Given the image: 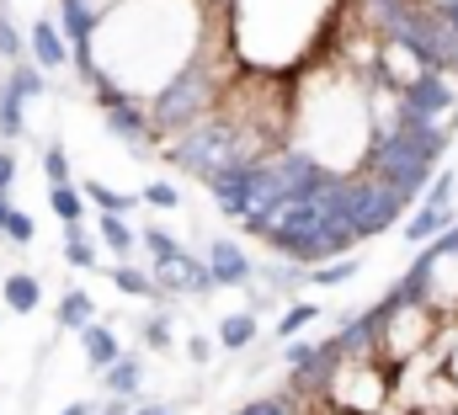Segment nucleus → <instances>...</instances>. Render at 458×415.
Here are the masks:
<instances>
[{
  "mask_svg": "<svg viewBox=\"0 0 458 415\" xmlns=\"http://www.w3.org/2000/svg\"><path fill=\"white\" fill-rule=\"evenodd\" d=\"M219 38L225 27L214 21V0H117L75 48V70H102L128 97L149 102Z\"/></svg>",
  "mask_w": 458,
  "mask_h": 415,
  "instance_id": "1",
  "label": "nucleus"
},
{
  "mask_svg": "<svg viewBox=\"0 0 458 415\" xmlns=\"http://www.w3.org/2000/svg\"><path fill=\"white\" fill-rule=\"evenodd\" d=\"M378 309V357L400 373L411 357H421L432 341H437V325H443V314L432 309L427 299H411L400 283L373 304Z\"/></svg>",
  "mask_w": 458,
  "mask_h": 415,
  "instance_id": "2",
  "label": "nucleus"
},
{
  "mask_svg": "<svg viewBox=\"0 0 458 415\" xmlns=\"http://www.w3.org/2000/svg\"><path fill=\"white\" fill-rule=\"evenodd\" d=\"M320 400H331L336 411L352 415H384L394 400V368L384 357H336Z\"/></svg>",
  "mask_w": 458,
  "mask_h": 415,
  "instance_id": "3",
  "label": "nucleus"
},
{
  "mask_svg": "<svg viewBox=\"0 0 458 415\" xmlns=\"http://www.w3.org/2000/svg\"><path fill=\"white\" fill-rule=\"evenodd\" d=\"M43 91H48V80H43V70L32 59L5 64V75H0V144H21L27 139V106Z\"/></svg>",
  "mask_w": 458,
  "mask_h": 415,
  "instance_id": "4",
  "label": "nucleus"
},
{
  "mask_svg": "<svg viewBox=\"0 0 458 415\" xmlns=\"http://www.w3.org/2000/svg\"><path fill=\"white\" fill-rule=\"evenodd\" d=\"M149 272H155V283H160V293H165V299H198V293H214L208 261H203V256H192L187 245H176L171 256H155V261H149Z\"/></svg>",
  "mask_w": 458,
  "mask_h": 415,
  "instance_id": "5",
  "label": "nucleus"
},
{
  "mask_svg": "<svg viewBox=\"0 0 458 415\" xmlns=\"http://www.w3.org/2000/svg\"><path fill=\"white\" fill-rule=\"evenodd\" d=\"M437 64L411 43V38H378V80H389V86H400V91H411L421 75H432Z\"/></svg>",
  "mask_w": 458,
  "mask_h": 415,
  "instance_id": "6",
  "label": "nucleus"
},
{
  "mask_svg": "<svg viewBox=\"0 0 458 415\" xmlns=\"http://www.w3.org/2000/svg\"><path fill=\"white\" fill-rule=\"evenodd\" d=\"M27 59H32L43 75L70 70V64H75V43L64 38V27H59L54 16H38V21L27 27Z\"/></svg>",
  "mask_w": 458,
  "mask_h": 415,
  "instance_id": "7",
  "label": "nucleus"
},
{
  "mask_svg": "<svg viewBox=\"0 0 458 415\" xmlns=\"http://www.w3.org/2000/svg\"><path fill=\"white\" fill-rule=\"evenodd\" d=\"M203 261H208V277H214V288H250V277H256V261H250V250L240 245V240H208V250H203Z\"/></svg>",
  "mask_w": 458,
  "mask_h": 415,
  "instance_id": "8",
  "label": "nucleus"
},
{
  "mask_svg": "<svg viewBox=\"0 0 458 415\" xmlns=\"http://www.w3.org/2000/svg\"><path fill=\"white\" fill-rule=\"evenodd\" d=\"M458 224V208H437V203H421L411 218H405V229H400V240L405 245H432L437 234H448Z\"/></svg>",
  "mask_w": 458,
  "mask_h": 415,
  "instance_id": "9",
  "label": "nucleus"
},
{
  "mask_svg": "<svg viewBox=\"0 0 458 415\" xmlns=\"http://www.w3.org/2000/svg\"><path fill=\"white\" fill-rule=\"evenodd\" d=\"M75 335H81V357H86V368H91V373L113 368L117 357H123V341H117V330H113V325H102V319L81 325Z\"/></svg>",
  "mask_w": 458,
  "mask_h": 415,
  "instance_id": "10",
  "label": "nucleus"
},
{
  "mask_svg": "<svg viewBox=\"0 0 458 415\" xmlns=\"http://www.w3.org/2000/svg\"><path fill=\"white\" fill-rule=\"evenodd\" d=\"M0 299H5V309L16 314V319H27V314L43 309V277L38 272H5Z\"/></svg>",
  "mask_w": 458,
  "mask_h": 415,
  "instance_id": "11",
  "label": "nucleus"
},
{
  "mask_svg": "<svg viewBox=\"0 0 458 415\" xmlns=\"http://www.w3.org/2000/svg\"><path fill=\"white\" fill-rule=\"evenodd\" d=\"M117 5V0H59V27H64V38L81 48L86 38H91V27H97V16Z\"/></svg>",
  "mask_w": 458,
  "mask_h": 415,
  "instance_id": "12",
  "label": "nucleus"
},
{
  "mask_svg": "<svg viewBox=\"0 0 458 415\" xmlns=\"http://www.w3.org/2000/svg\"><path fill=\"white\" fill-rule=\"evenodd\" d=\"M113 288L123 299H139V304H160V299H165L160 283H155V272H144V267H133V261H117L113 267Z\"/></svg>",
  "mask_w": 458,
  "mask_h": 415,
  "instance_id": "13",
  "label": "nucleus"
},
{
  "mask_svg": "<svg viewBox=\"0 0 458 415\" xmlns=\"http://www.w3.org/2000/svg\"><path fill=\"white\" fill-rule=\"evenodd\" d=\"M97 240L113 250L117 261H128L139 250V229L128 224V213H97Z\"/></svg>",
  "mask_w": 458,
  "mask_h": 415,
  "instance_id": "14",
  "label": "nucleus"
},
{
  "mask_svg": "<svg viewBox=\"0 0 458 415\" xmlns=\"http://www.w3.org/2000/svg\"><path fill=\"white\" fill-rule=\"evenodd\" d=\"M219 346L225 351H250L256 346V335H261V319H256V309H234V314H225L219 319Z\"/></svg>",
  "mask_w": 458,
  "mask_h": 415,
  "instance_id": "15",
  "label": "nucleus"
},
{
  "mask_svg": "<svg viewBox=\"0 0 458 415\" xmlns=\"http://www.w3.org/2000/svg\"><path fill=\"white\" fill-rule=\"evenodd\" d=\"M102 389H107V394H123V400H139V389H144V362H139L133 351H123L113 368H102Z\"/></svg>",
  "mask_w": 458,
  "mask_h": 415,
  "instance_id": "16",
  "label": "nucleus"
},
{
  "mask_svg": "<svg viewBox=\"0 0 458 415\" xmlns=\"http://www.w3.org/2000/svg\"><path fill=\"white\" fill-rule=\"evenodd\" d=\"M64 261H70V267H81V272L102 267V240H97L86 224H64Z\"/></svg>",
  "mask_w": 458,
  "mask_h": 415,
  "instance_id": "17",
  "label": "nucleus"
},
{
  "mask_svg": "<svg viewBox=\"0 0 458 415\" xmlns=\"http://www.w3.org/2000/svg\"><path fill=\"white\" fill-rule=\"evenodd\" d=\"M81 192H86V203H97V213H133V208H144L139 192H117L102 176H81Z\"/></svg>",
  "mask_w": 458,
  "mask_h": 415,
  "instance_id": "18",
  "label": "nucleus"
},
{
  "mask_svg": "<svg viewBox=\"0 0 458 415\" xmlns=\"http://www.w3.org/2000/svg\"><path fill=\"white\" fill-rule=\"evenodd\" d=\"M54 319H59V330H81V325H91L97 319V299L86 293V288H64L59 293V304H54Z\"/></svg>",
  "mask_w": 458,
  "mask_h": 415,
  "instance_id": "19",
  "label": "nucleus"
},
{
  "mask_svg": "<svg viewBox=\"0 0 458 415\" xmlns=\"http://www.w3.org/2000/svg\"><path fill=\"white\" fill-rule=\"evenodd\" d=\"M48 213L59 224H86V192H81V182H54L48 187Z\"/></svg>",
  "mask_w": 458,
  "mask_h": 415,
  "instance_id": "20",
  "label": "nucleus"
},
{
  "mask_svg": "<svg viewBox=\"0 0 458 415\" xmlns=\"http://www.w3.org/2000/svg\"><path fill=\"white\" fill-rule=\"evenodd\" d=\"M304 277H310L315 288H342L346 277H357V250H352V256H331V261H315Z\"/></svg>",
  "mask_w": 458,
  "mask_h": 415,
  "instance_id": "21",
  "label": "nucleus"
},
{
  "mask_svg": "<svg viewBox=\"0 0 458 415\" xmlns=\"http://www.w3.org/2000/svg\"><path fill=\"white\" fill-rule=\"evenodd\" d=\"M320 319V304H310V299H299V304H288V309L277 314V325H272V335L277 341H293V335H304V325H315Z\"/></svg>",
  "mask_w": 458,
  "mask_h": 415,
  "instance_id": "22",
  "label": "nucleus"
},
{
  "mask_svg": "<svg viewBox=\"0 0 458 415\" xmlns=\"http://www.w3.org/2000/svg\"><path fill=\"white\" fill-rule=\"evenodd\" d=\"M0 59H5V64L27 59V32H16V16H11L5 0H0Z\"/></svg>",
  "mask_w": 458,
  "mask_h": 415,
  "instance_id": "23",
  "label": "nucleus"
},
{
  "mask_svg": "<svg viewBox=\"0 0 458 415\" xmlns=\"http://www.w3.org/2000/svg\"><path fill=\"white\" fill-rule=\"evenodd\" d=\"M0 240H11L16 250L38 245V224H32V213H21V208L11 203V213H5V224H0Z\"/></svg>",
  "mask_w": 458,
  "mask_h": 415,
  "instance_id": "24",
  "label": "nucleus"
},
{
  "mask_svg": "<svg viewBox=\"0 0 458 415\" xmlns=\"http://www.w3.org/2000/svg\"><path fill=\"white\" fill-rule=\"evenodd\" d=\"M139 341H144V351H171V341H176L171 314H149V319H139Z\"/></svg>",
  "mask_w": 458,
  "mask_h": 415,
  "instance_id": "25",
  "label": "nucleus"
},
{
  "mask_svg": "<svg viewBox=\"0 0 458 415\" xmlns=\"http://www.w3.org/2000/svg\"><path fill=\"white\" fill-rule=\"evenodd\" d=\"M176 245H182V240H176L165 224H149V229H139V250H144L149 261H155V256H171Z\"/></svg>",
  "mask_w": 458,
  "mask_h": 415,
  "instance_id": "26",
  "label": "nucleus"
},
{
  "mask_svg": "<svg viewBox=\"0 0 458 415\" xmlns=\"http://www.w3.org/2000/svg\"><path fill=\"white\" fill-rule=\"evenodd\" d=\"M315 357H320V341H283V362H288V373H310L315 368Z\"/></svg>",
  "mask_w": 458,
  "mask_h": 415,
  "instance_id": "27",
  "label": "nucleus"
},
{
  "mask_svg": "<svg viewBox=\"0 0 458 415\" xmlns=\"http://www.w3.org/2000/svg\"><path fill=\"white\" fill-rule=\"evenodd\" d=\"M43 182H48V187H54V182H75L70 149H64V144H48V149H43Z\"/></svg>",
  "mask_w": 458,
  "mask_h": 415,
  "instance_id": "28",
  "label": "nucleus"
},
{
  "mask_svg": "<svg viewBox=\"0 0 458 415\" xmlns=\"http://www.w3.org/2000/svg\"><path fill=\"white\" fill-rule=\"evenodd\" d=\"M139 198H144V208H155V213H176V208H182V192H176V182H149Z\"/></svg>",
  "mask_w": 458,
  "mask_h": 415,
  "instance_id": "29",
  "label": "nucleus"
},
{
  "mask_svg": "<svg viewBox=\"0 0 458 415\" xmlns=\"http://www.w3.org/2000/svg\"><path fill=\"white\" fill-rule=\"evenodd\" d=\"M454 187H458V176H454V171H437V176H432V187H427V192H421V203L454 208Z\"/></svg>",
  "mask_w": 458,
  "mask_h": 415,
  "instance_id": "30",
  "label": "nucleus"
},
{
  "mask_svg": "<svg viewBox=\"0 0 458 415\" xmlns=\"http://www.w3.org/2000/svg\"><path fill=\"white\" fill-rule=\"evenodd\" d=\"M214 346H219V335H214V341H208L203 330L187 335V362H192V368H208V362H214Z\"/></svg>",
  "mask_w": 458,
  "mask_h": 415,
  "instance_id": "31",
  "label": "nucleus"
},
{
  "mask_svg": "<svg viewBox=\"0 0 458 415\" xmlns=\"http://www.w3.org/2000/svg\"><path fill=\"white\" fill-rule=\"evenodd\" d=\"M0 192H16V149L0 144Z\"/></svg>",
  "mask_w": 458,
  "mask_h": 415,
  "instance_id": "32",
  "label": "nucleus"
},
{
  "mask_svg": "<svg viewBox=\"0 0 458 415\" xmlns=\"http://www.w3.org/2000/svg\"><path fill=\"white\" fill-rule=\"evenodd\" d=\"M59 415H97V400H70Z\"/></svg>",
  "mask_w": 458,
  "mask_h": 415,
  "instance_id": "33",
  "label": "nucleus"
},
{
  "mask_svg": "<svg viewBox=\"0 0 458 415\" xmlns=\"http://www.w3.org/2000/svg\"><path fill=\"white\" fill-rule=\"evenodd\" d=\"M133 415H176L171 405H133Z\"/></svg>",
  "mask_w": 458,
  "mask_h": 415,
  "instance_id": "34",
  "label": "nucleus"
},
{
  "mask_svg": "<svg viewBox=\"0 0 458 415\" xmlns=\"http://www.w3.org/2000/svg\"><path fill=\"white\" fill-rule=\"evenodd\" d=\"M5 213H11V192H0V224H5Z\"/></svg>",
  "mask_w": 458,
  "mask_h": 415,
  "instance_id": "35",
  "label": "nucleus"
},
{
  "mask_svg": "<svg viewBox=\"0 0 458 415\" xmlns=\"http://www.w3.org/2000/svg\"><path fill=\"white\" fill-rule=\"evenodd\" d=\"M427 5H437V11H448V5H454V0H427Z\"/></svg>",
  "mask_w": 458,
  "mask_h": 415,
  "instance_id": "36",
  "label": "nucleus"
}]
</instances>
